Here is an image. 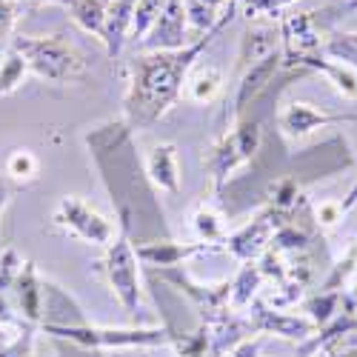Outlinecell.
I'll list each match as a JSON object with an SVG mask.
<instances>
[{
	"label": "cell",
	"instance_id": "cell-15",
	"mask_svg": "<svg viewBox=\"0 0 357 357\" xmlns=\"http://www.w3.org/2000/svg\"><path fill=\"white\" fill-rule=\"evenodd\" d=\"M275 49H280V32H275L272 26H252L246 29L243 43H241V66H252L260 57L272 54Z\"/></svg>",
	"mask_w": 357,
	"mask_h": 357
},
{
	"label": "cell",
	"instance_id": "cell-17",
	"mask_svg": "<svg viewBox=\"0 0 357 357\" xmlns=\"http://www.w3.org/2000/svg\"><path fill=\"white\" fill-rule=\"evenodd\" d=\"M106 6L109 0H72L69 15L83 29V32L103 38V23H106Z\"/></svg>",
	"mask_w": 357,
	"mask_h": 357
},
{
	"label": "cell",
	"instance_id": "cell-20",
	"mask_svg": "<svg viewBox=\"0 0 357 357\" xmlns=\"http://www.w3.org/2000/svg\"><path fill=\"white\" fill-rule=\"evenodd\" d=\"M323 54L357 72V32H335L323 40Z\"/></svg>",
	"mask_w": 357,
	"mask_h": 357
},
{
	"label": "cell",
	"instance_id": "cell-5",
	"mask_svg": "<svg viewBox=\"0 0 357 357\" xmlns=\"http://www.w3.org/2000/svg\"><path fill=\"white\" fill-rule=\"evenodd\" d=\"M52 223L57 229H63L66 234L77 237L83 243L92 246H109L114 241V223L100 215L98 209H92L89 203H83L80 197H61L52 212Z\"/></svg>",
	"mask_w": 357,
	"mask_h": 357
},
{
	"label": "cell",
	"instance_id": "cell-21",
	"mask_svg": "<svg viewBox=\"0 0 357 357\" xmlns=\"http://www.w3.org/2000/svg\"><path fill=\"white\" fill-rule=\"evenodd\" d=\"M192 226H195V234L200 237V243H223L226 241V229H223V220L220 215H215L209 206H200V209L192 215Z\"/></svg>",
	"mask_w": 357,
	"mask_h": 357
},
{
	"label": "cell",
	"instance_id": "cell-30",
	"mask_svg": "<svg viewBox=\"0 0 357 357\" xmlns=\"http://www.w3.org/2000/svg\"><path fill=\"white\" fill-rule=\"evenodd\" d=\"M354 203H357V183H354V186L349 189V195H346V200L340 203V209H343V215H346V212L351 209V206H354Z\"/></svg>",
	"mask_w": 357,
	"mask_h": 357
},
{
	"label": "cell",
	"instance_id": "cell-14",
	"mask_svg": "<svg viewBox=\"0 0 357 357\" xmlns=\"http://www.w3.org/2000/svg\"><path fill=\"white\" fill-rule=\"evenodd\" d=\"M303 69L320 72L343 98L357 100V72H354V69H349V66H343V63H337V61H329V57H326L323 52L314 54V57H309V61L303 63Z\"/></svg>",
	"mask_w": 357,
	"mask_h": 357
},
{
	"label": "cell",
	"instance_id": "cell-22",
	"mask_svg": "<svg viewBox=\"0 0 357 357\" xmlns=\"http://www.w3.org/2000/svg\"><path fill=\"white\" fill-rule=\"evenodd\" d=\"M166 0H137L135 3V15H132V40H143L146 32L152 29V23L158 20V15L163 12Z\"/></svg>",
	"mask_w": 357,
	"mask_h": 357
},
{
	"label": "cell",
	"instance_id": "cell-6",
	"mask_svg": "<svg viewBox=\"0 0 357 357\" xmlns=\"http://www.w3.org/2000/svg\"><path fill=\"white\" fill-rule=\"evenodd\" d=\"M46 332L69 337L89 349H112V346H163L172 343L166 329H77V326H46Z\"/></svg>",
	"mask_w": 357,
	"mask_h": 357
},
{
	"label": "cell",
	"instance_id": "cell-10",
	"mask_svg": "<svg viewBox=\"0 0 357 357\" xmlns=\"http://www.w3.org/2000/svg\"><path fill=\"white\" fill-rule=\"evenodd\" d=\"M272 234H275V220L272 215H260L252 223H246L243 229H237L234 234H226V249L243 263H252L266 243H272Z\"/></svg>",
	"mask_w": 357,
	"mask_h": 357
},
{
	"label": "cell",
	"instance_id": "cell-9",
	"mask_svg": "<svg viewBox=\"0 0 357 357\" xmlns=\"http://www.w3.org/2000/svg\"><path fill=\"white\" fill-rule=\"evenodd\" d=\"M280 66H283V54H280V49H275L272 54L260 57L257 63L243 69L241 83H237V92H234V109H231L237 121H241V117L246 114V109L252 103H257V98L272 86V80H275Z\"/></svg>",
	"mask_w": 357,
	"mask_h": 357
},
{
	"label": "cell",
	"instance_id": "cell-8",
	"mask_svg": "<svg viewBox=\"0 0 357 357\" xmlns=\"http://www.w3.org/2000/svg\"><path fill=\"white\" fill-rule=\"evenodd\" d=\"M186 29H189V17H186L183 0H166L163 12H160L158 20L152 23V29L146 32L143 46H149L152 52L183 49V46H189Z\"/></svg>",
	"mask_w": 357,
	"mask_h": 357
},
{
	"label": "cell",
	"instance_id": "cell-26",
	"mask_svg": "<svg viewBox=\"0 0 357 357\" xmlns=\"http://www.w3.org/2000/svg\"><path fill=\"white\" fill-rule=\"evenodd\" d=\"M249 17H260V15H278L280 9L297 3V0H237Z\"/></svg>",
	"mask_w": 357,
	"mask_h": 357
},
{
	"label": "cell",
	"instance_id": "cell-28",
	"mask_svg": "<svg viewBox=\"0 0 357 357\" xmlns=\"http://www.w3.org/2000/svg\"><path fill=\"white\" fill-rule=\"evenodd\" d=\"M317 218H320V223H326V226L337 223V220L343 218L340 203H323V206H320V212H317Z\"/></svg>",
	"mask_w": 357,
	"mask_h": 357
},
{
	"label": "cell",
	"instance_id": "cell-7",
	"mask_svg": "<svg viewBox=\"0 0 357 357\" xmlns=\"http://www.w3.org/2000/svg\"><path fill=\"white\" fill-rule=\"evenodd\" d=\"M343 123H357V114H332V112L314 109L312 103H303V100L289 103V106L278 114L280 132H283L286 137H291V140H301V137H309V135L317 132V129L343 126Z\"/></svg>",
	"mask_w": 357,
	"mask_h": 357
},
{
	"label": "cell",
	"instance_id": "cell-27",
	"mask_svg": "<svg viewBox=\"0 0 357 357\" xmlns=\"http://www.w3.org/2000/svg\"><path fill=\"white\" fill-rule=\"evenodd\" d=\"M17 17H20V0H0V38L12 35Z\"/></svg>",
	"mask_w": 357,
	"mask_h": 357
},
{
	"label": "cell",
	"instance_id": "cell-29",
	"mask_svg": "<svg viewBox=\"0 0 357 357\" xmlns=\"http://www.w3.org/2000/svg\"><path fill=\"white\" fill-rule=\"evenodd\" d=\"M12 192H15V186L6 181V177H0V215H3V209H6V203H9Z\"/></svg>",
	"mask_w": 357,
	"mask_h": 357
},
{
	"label": "cell",
	"instance_id": "cell-11",
	"mask_svg": "<svg viewBox=\"0 0 357 357\" xmlns=\"http://www.w3.org/2000/svg\"><path fill=\"white\" fill-rule=\"evenodd\" d=\"M203 252H218V246H212V243H174V241H155V243L135 246L137 260H143L146 266H160V269H172V266L183 263L186 257H195Z\"/></svg>",
	"mask_w": 357,
	"mask_h": 357
},
{
	"label": "cell",
	"instance_id": "cell-13",
	"mask_svg": "<svg viewBox=\"0 0 357 357\" xmlns=\"http://www.w3.org/2000/svg\"><path fill=\"white\" fill-rule=\"evenodd\" d=\"M137 0H109L106 6V23H103V46L109 57H117L123 52L129 35H132V15Z\"/></svg>",
	"mask_w": 357,
	"mask_h": 357
},
{
	"label": "cell",
	"instance_id": "cell-31",
	"mask_svg": "<svg viewBox=\"0 0 357 357\" xmlns=\"http://www.w3.org/2000/svg\"><path fill=\"white\" fill-rule=\"evenodd\" d=\"M26 3H35V6H72V0H26Z\"/></svg>",
	"mask_w": 357,
	"mask_h": 357
},
{
	"label": "cell",
	"instance_id": "cell-16",
	"mask_svg": "<svg viewBox=\"0 0 357 357\" xmlns=\"http://www.w3.org/2000/svg\"><path fill=\"white\" fill-rule=\"evenodd\" d=\"M17 286V301L20 309L26 314V320H38L40 317V301H43V289L38 283V272H35V263H23V272L15 278Z\"/></svg>",
	"mask_w": 357,
	"mask_h": 357
},
{
	"label": "cell",
	"instance_id": "cell-24",
	"mask_svg": "<svg viewBox=\"0 0 357 357\" xmlns=\"http://www.w3.org/2000/svg\"><path fill=\"white\" fill-rule=\"evenodd\" d=\"M257 286H260V269L252 263H246L241 269V275H237V280L229 286V297L234 301V306H246V303H252Z\"/></svg>",
	"mask_w": 357,
	"mask_h": 357
},
{
	"label": "cell",
	"instance_id": "cell-4",
	"mask_svg": "<svg viewBox=\"0 0 357 357\" xmlns=\"http://www.w3.org/2000/svg\"><path fill=\"white\" fill-rule=\"evenodd\" d=\"M260 140H263L260 123L241 117L237 126L212 146L209 158H206V169H209L212 181H215V192H223V186L231 177V172H237L243 163H249L257 155Z\"/></svg>",
	"mask_w": 357,
	"mask_h": 357
},
{
	"label": "cell",
	"instance_id": "cell-18",
	"mask_svg": "<svg viewBox=\"0 0 357 357\" xmlns=\"http://www.w3.org/2000/svg\"><path fill=\"white\" fill-rule=\"evenodd\" d=\"M231 3V0H183L186 6V17H189V26L197 29V32H209V29L223 17V6Z\"/></svg>",
	"mask_w": 357,
	"mask_h": 357
},
{
	"label": "cell",
	"instance_id": "cell-23",
	"mask_svg": "<svg viewBox=\"0 0 357 357\" xmlns=\"http://www.w3.org/2000/svg\"><path fill=\"white\" fill-rule=\"evenodd\" d=\"M186 92H189V98L195 103H212L215 95L220 92V72L206 69L197 77H189L186 80Z\"/></svg>",
	"mask_w": 357,
	"mask_h": 357
},
{
	"label": "cell",
	"instance_id": "cell-19",
	"mask_svg": "<svg viewBox=\"0 0 357 357\" xmlns=\"http://www.w3.org/2000/svg\"><path fill=\"white\" fill-rule=\"evenodd\" d=\"M29 75V63L23 61V54L17 49H6L3 57H0V98H6L12 92H17L20 83Z\"/></svg>",
	"mask_w": 357,
	"mask_h": 357
},
{
	"label": "cell",
	"instance_id": "cell-3",
	"mask_svg": "<svg viewBox=\"0 0 357 357\" xmlns=\"http://www.w3.org/2000/svg\"><path fill=\"white\" fill-rule=\"evenodd\" d=\"M129 215L117 212V237L106 249V260H103V272L109 278V286L114 291V297L121 301L123 312L129 317L137 314L140 309V272H137V255H135V243L129 241Z\"/></svg>",
	"mask_w": 357,
	"mask_h": 357
},
{
	"label": "cell",
	"instance_id": "cell-2",
	"mask_svg": "<svg viewBox=\"0 0 357 357\" xmlns=\"http://www.w3.org/2000/svg\"><path fill=\"white\" fill-rule=\"evenodd\" d=\"M12 49L23 54L29 63V72L46 83H75L86 77V61L83 54L63 38V35H46V38H29L17 35L12 38Z\"/></svg>",
	"mask_w": 357,
	"mask_h": 357
},
{
	"label": "cell",
	"instance_id": "cell-1",
	"mask_svg": "<svg viewBox=\"0 0 357 357\" xmlns=\"http://www.w3.org/2000/svg\"><path fill=\"white\" fill-rule=\"evenodd\" d=\"M234 6L237 0H231L223 17L209 29V32L197 35L183 49H172V52H149L132 63L129 69V89L123 98V114H126V126L129 129H149L155 126L160 117L177 106L181 100L189 72L195 69V61L215 43V38L234 20Z\"/></svg>",
	"mask_w": 357,
	"mask_h": 357
},
{
	"label": "cell",
	"instance_id": "cell-12",
	"mask_svg": "<svg viewBox=\"0 0 357 357\" xmlns=\"http://www.w3.org/2000/svg\"><path fill=\"white\" fill-rule=\"evenodd\" d=\"M146 177L152 181L155 189L166 195L181 192V166H177V149L172 143L155 146L146 158Z\"/></svg>",
	"mask_w": 357,
	"mask_h": 357
},
{
	"label": "cell",
	"instance_id": "cell-25",
	"mask_svg": "<svg viewBox=\"0 0 357 357\" xmlns=\"http://www.w3.org/2000/svg\"><path fill=\"white\" fill-rule=\"evenodd\" d=\"M38 172H40V163L29 149H15V152L9 155V160H6V174L15 177V181H20V183L35 181Z\"/></svg>",
	"mask_w": 357,
	"mask_h": 357
}]
</instances>
